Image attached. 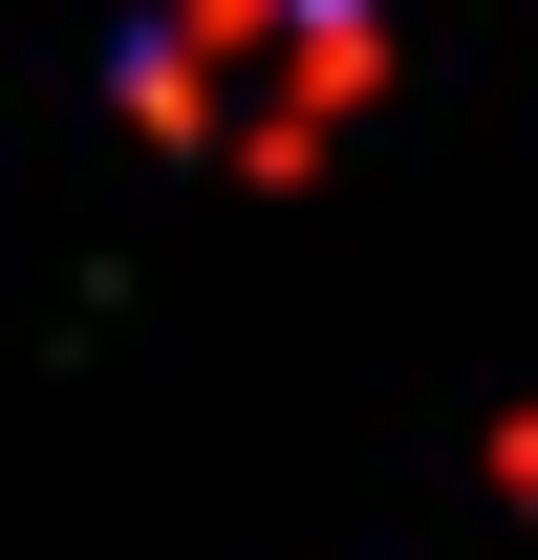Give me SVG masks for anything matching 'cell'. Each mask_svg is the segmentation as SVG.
<instances>
[{"label":"cell","instance_id":"obj_1","mask_svg":"<svg viewBox=\"0 0 538 560\" xmlns=\"http://www.w3.org/2000/svg\"><path fill=\"white\" fill-rule=\"evenodd\" d=\"M366 86H388L366 22H259V0H195V22L130 44V108H151L173 151H237V173H302Z\"/></svg>","mask_w":538,"mask_h":560}]
</instances>
